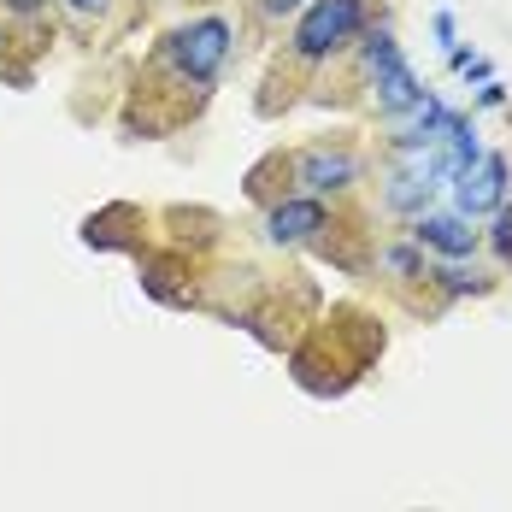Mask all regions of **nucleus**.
<instances>
[{
    "label": "nucleus",
    "instance_id": "1",
    "mask_svg": "<svg viewBox=\"0 0 512 512\" xmlns=\"http://www.w3.org/2000/svg\"><path fill=\"white\" fill-rule=\"evenodd\" d=\"M230 42H236V24L206 12V18H189L165 36V65L183 77V83H212L230 59Z\"/></svg>",
    "mask_w": 512,
    "mask_h": 512
},
{
    "label": "nucleus",
    "instance_id": "2",
    "mask_svg": "<svg viewBox=\"0 0 512 512\" xmlns=\"http://www.w3.org/2000/svg\"><path fill=\"white\" fill-rule=\"evenodd\" d=\"M359 24H365V0H312L301 12V24H295V36H289V53L301 65H324L330 53H342L354 42Z\"/></svg>",
    "mask_w": 512,
    "mask_h": 512
},
{
    "label": "nucleus",
    "instance_id": "3",
    "mask_svg": "<svg viewBox=\"0 0 512 512\" xmlns=\"http://www.w3.org/2000/svg\"><path fill=\"white\" fill-rule=\"evenodd\" d=\"M365 77H371V95H377V112H383V118H407L412 106L430 95V89L412 77V65L401 59V42H395L389 30H371V36H365Z\"/></svg>",
    "mask_w": 512,
    "mask_h": 512
},
{
    "label": "nucleus",
    "instance_id": "4",
    "mask_svg": "<svg viewBox=\"0 0 512 512\" xmlns=\"http://www.w3.org/2000/svg\"><path fill=\"white\" fill-rule=\"evenodd\" d=\"M454 206H460V218H483V212L507 206V154L483 148V154L471 159L454 177Z\"/></svg>",
    "mask_w": 512,
    "mask_h": 512
},
{
    "label": "nucleus",
    "instance_id": "5",
    "mask_svg": "<svg viewBox=\"0 0 512 512\" xmlns=\"http://www.w3.org/2000/svg\"><path fill=\"white\" fill-rule=\"evenodd\" d=\"M318 230H330V212L318 195H289L265 212V236L277 248H307V242H318Z\"/></svg>",
    "mask_w": 512,
    "mask_h": 512
},
{
    "label": "nucleus",
    "instance_id": "6",
    "mask_svg": "<svg viewBox=\"0 0 512 512\" xmlns=\"http://www.w3.org/2000/svg\"><path fill=\"white\" fill-rule=\"evenodd\" d=\"M412 248H430V254H442V259H465L477 248V230L460 212H418L412 218Z\"/></svg>",
    "mask_w": 512,
    "mask_h": 512
},
{
    "label": "nucleus",
    "instance_id": "7",
    "mask_svg": "<svg viewBox=\"0 0 512 512\" xmlns=\"http://www.w3.org/2000/svg\"><path fill=\"white\" fill-rule=\"evenodd\" d=\"M359 165L348 148H307V154L295 159V177L307 183L312 195H336V189H354L359 183Z\"/></svg>",
    "mask_w": 512,
    "mask_h": 512
},
{
    "label": "nucleus",
    "instance_id": "8",
    "mask_svg": "<svg viewBox=\"0 0 512 512\" xmlns=\"http://www.w3.org/2000/svg\"><path fill=\"white\" fill-rule=\"evenodd\" d=\"M424 277H436L448 295H489V277H477V271H424Z\"/></svg>",
    "mask_w": 512,
    "mask_h": 512
},
{
    "label": "nucleus",
    "instance_id": "9",
    "mask_svg": "<svg viewBox=\"0 0 512 512\" xmlns=\"http://www.w3.org/2000/svg\"><path fill=\"white\" fill-rule=\"evenodd\" d=\"M383 265H389L395 277H424V259H418V248H383Z\"/></svg>",
    "mask_w": 512,
    "mask_h": 512
},
{
    "label": "nucleus",
    "instance_id": "10",
    "mask_svg": "<svg viewBox=\"0 0 512 512\" xmlns=\"http://www.w3.org/2000/svg\"><path fill=\"white\" fill-rule=\"evenodd\" d=\"M489 242H495V254L512 259V201L495 206V230H489Z\"/></svg>",
    "mask_w": 512,
    "mask_h": 512
},
{
    "label": "nucleus",
    "instance_id": "11",
    "mask_svg": "<svg viewBox=\"0 0 512 512\" xmlns=\"http://www.w3.org/2000/svg\"><path fill=\"white\" fill-rule=\"evenodd\" d=\"M312 0H259V12L265 18H283V12H307Z\"/></svg>",
    "mask_w": 512,
    "mask_h": 512
},
{
    "label": "nucleus",
    "instance_id": "12",
    "mask_svg": "<svg viewBox=\"0 0 512 512\" xmlns=\"http://www.w3.org/2000/svg\"><path fill=\"white\" fill-rule=\"evenodd\" d=\"M436 42H442L448 53L460 48V42H454V12H436Z\"/></svg>",
    "mask_w": 512,
    "mask_h": 512
},
{
    "label": "nucleus",
    "instance_id": "13",
    "mask_svg": "<svg viewBox=\"0 0 512 512\" xmlns=\"http://www.w3.org/2000/svg\"><path fill=\"white\" fill-rule=\"evenodd\" d=\"M65 6H71V12H106L112 0H65Z\"/></svg>",
    "mask_w": 512,
    "mask_h": 512
}]
</instances>
